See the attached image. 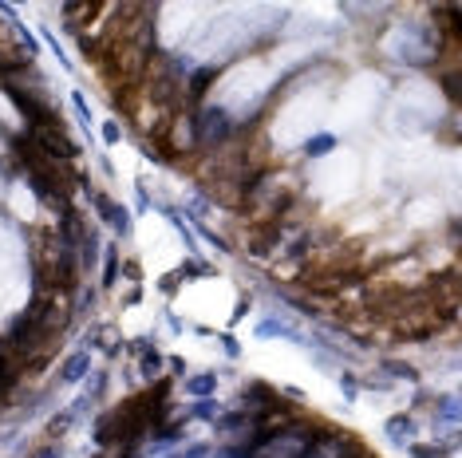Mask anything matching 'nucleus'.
<instances>
[{"label":"nucleus","instance_id":"1","mask_svg":"<svg viewBox=\"0 0 462 458\" xmlns=\"http://www.w3.org/2000/svg\"><path fill=\"white\" fill-rule=\"evenodd\" d=\"M170 419V384L154 379V387L134 391L131 399H122L95 423V439L103 450L115 446H138L146 434H159Z\"/></svg>","mask_w":462,"mask_h":458},{"label":"nucleus","instance_id":"2","mask_svg":"<svg viewBox=\"0 0 462 458\" xmlns=\"http://www.w3.org/2000/svg\"><path fill=\"white\" fill-rule=\"evenodd\" d=\"M28 257L36 273V289L44 292H75L79 285V261L72 245L63 242L56 226H32L28 229Z\"/></svg>","mask_w":462,"mask_h":458},{"label":"nucleus","instance_id":"3","mask_svg":"<svg viewBox=\"0 0 462 458\" xmlns=\"http://www.w3.org/2000/svg\"><path fill=\"white\" fill-rule=\"evenodd\" d=\"M367 257L360 242H328L317 245V253L304 257L301 265V285L308 281H332V277H364Z\"/></svg>","mask_w":462,"mask_h":458},{"label":"nucleus","instance_id":"4","mask_svg":"<svg viewBox=\"0 0 462 458\" xmlns=\"http://www.w3.org/2000/svg\"><path fill=\"white\" fill-rule=\"evenodd\" d=\"M0 84H4V95L16 103V111H24L28 127H32V123H44V119H60L56 99H51L48 84H44V75H40L36 68H24V72H13V75H0Z\"/></svg>","mask_w":462,"mask_h":458},{"label":"nucleus","instance_id":"5","mask_svg":"<svg viewBox=\"0 0 462 458\" xmlns=\"http://www.w3.org/2000/svg\"><path fill=\"white\" fill-rule=\"evenodd\" d=\"M24 139H28L32 146H36V150H44L48 158H56V162H72V158L79 155V146H75V139L67 134L63 119H44V123H32Z\"/></svg>","mask_w":462,"mask_h":458},{"label":"nucleus","instance_id":"6","mask_svg":"<svg viewBox=\"0 0 462 458\" xmlns=\"http://www.w3.org/2000/svg\"><path fill=\"white\" fill-rule=\"evenodd\" d=\"M32 56H36L32 40H28L13 20L0 16V75H13V72L32 68Z\"/></svg>","mask_w":462,"mask_h":458},{"label":"nucleus","instance_id":"7","mask_svg":"<svg viewBox=\"0 0 462 458\" xmlns=\"http://www.w3.org/2000/svg\"><path fill=\"white\" fill-rule=\"evenodd\" d=\"M103 8H107V4H99V0H75V4H63V24L72 28V32H83V24H91Z\"/></svg>","mask_w":462,"mask_h":458},{"label":"nucleus","instance_id":"8","mask_svg":"<svg viewBox=\"0 0 462 458\" xmlns=\"http://www.w3.org/2000/svg\"><path fill=\"white\" fill-rule=\"evenodd\" d=\"M83 372H87V352H75L72 360L63 363V375H60V379H63V384H75Z\"/></svg>","mask_w":462,"mask_h":458},{"label":"nucleus","instance_id":"9","mask_svg":"<svg viewBox=\"0 0 462 458\" xmlns=\"http://www.w3.org/2000/svg\"><path fill=\"white\" fill-rule=\"evenodd\" d=\"M218 387V375L209 372V375H194V379H186V391H194V395H209Z\"/></svg>","mask_w":462,"mask_h":458},{"label":"nucleus","instance_id":"10","mask_svg":"<svg viewBox=\"0 0 462 458\" xmlns=\"http://www.w3.org/2000/svg\"><path fill=\"white\" fill-rule=\"evenodd\" d=\"M340 458H376V455H372L360 439H352V434H348V439H344V446H340Z\"/></svg>","mask_w":462,"mask_h":458},{"label":"nucleus","instance_id":"11","mask_svg":"<svg viewBox=\"0 0 462 458\" xmlns=\"http://www.w3.org/2000/svg\"><path fill=\"white\" fill-rule=\"evenodd\" d=\"M388 431H391V439H411V419H391L388 423Z\"/></svg>","mask_w":462,"mask_h":458},{"label":"nucleus","instance_id":"12","mask_svg":"<svg viewBox=\"0 0 462 458\" xmlns=\"http://www.w3.org/2000/svg\"><path fill=\"white\" fill-rule=\"evenodd\" d=\"M72 427V415H60V419H51V427H48V434H51V443L56 439H63V431Z\"/></svg>","mask_w":462,"mask_h":458},{"label":"nucleus","instance_id":"13","mask_svg":"<svg viewBox=\"0 0 462 458\" xmlns=\"http://www.w3.org/2000/svg\"><path fill=\"white\" fill-rule=\"evenodd\" d=\"M411 455L415 458H443V450L438 446H411Z\"/></svg>","mask_w":462,"mask_h":458},{"label":"nucleus","instance_id":"14","mask_svg":"<svg viewBox=\"0 0 462 458\" xmlns=\"http://www.w3.org/2000/svg\"><path fill=\"white\" fill-rule=\"evenodd\" d=\"M56 455H60V450H56V443H48V446H36L28 458H56Z\"/></svg>","mask_w":462,"mask_h":458},{"label":"nucleus","instance_id":"15","mask_svg":"<svg viewBox=\"0 0 462 458\" xmlns=\"http://www.w3.org/2000/svg\"><path fill=\"white\" fill-rule=\"evenodd\" d=\"M328 146H332V139H312V143H308V155H324Z\"/></svg>","mask_w":462,"mask_h":458}]
</instances>
